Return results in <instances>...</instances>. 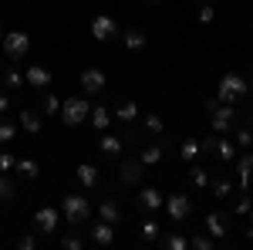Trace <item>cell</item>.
<instances>
[{"label": "cell", "mask_w": 253, "mask_h": 250, "mask_svg": "<svg viewBox=\"0 0 253 250\" xmlns=\"http://www.w3.org/2000/svg\"><path fill=\"white\" fill-rule=\"evenodd\" d=\"M250 92V81L243 75H236V71H226V75L219 78V85H216V101H223V105H240L243 98Z\"/></svg>", "instance_id": "6da1fadb"}, {"label": "cell", "mask_w": 253, "mask_h": 250, "mask_svg": "<svg viewBox=\"0 0 253 250\" xmlns=\"http://www.w3.org/2000/svg\"><path fill=\"white\" fill-rule=\"evenodd\" d=\"M61 213H64V220L71 223V227H88V220H91V203L81 196V193H71V196H64L61 200Z\"/></svg>", "instance_id": "7a4b0ae2"}, {"label": "cell", "mask_w": 253, "mask_h": 250, "mask_svg": "<svg viewBox=\"0 0 253 250\" xmlns=\"http://www.w3.org/2000/svg\"><path fill=\"white\" fill-rule=\"evenodd\" d=\"M61 115H64V125L78 129L81 122L91 115V105H88V98H84V95H71L68 101H61Z\"/></svg>", "instance_id": "3957f363"}, {"label": "cell", "mask_w": 253, "mask_h": 250, "mask_svg": "<svg viewBox=\"0 0 253 250\" xmlns=\"http://www.w3.org/2000/svg\"><path fill=\"white\" fill-rule=\"evenodd\" d=\"M0 48H3V54H7L10 61H20L24 54H27V48H31V38H27L24 31H10V34H3Z\"/></svg>", "instance_id": "277c9868"}, {"label": "cell", "mask_w": 253, "mask_h": 250, "mask_svg": "<svg viewBox=\"0 0 253 250\" xmlns=\"http://www.w3.org/2000/svg\"><path fill=\"white\" fill-rule=\"evenodd\" d=\"M210 115H213L210 118V122H213V132H219V135L236 129V118H240L236 115V105H223V101H216V108L210 112Z\"/></svg>", "instance_id": "5b68a950"}, {"label": "cell", "mask_w": 253, "mask_h": 250, "mask_svg": "<svg viewBox=\"0 0 253 250\" xmlns=\"http://www.w3.org/2000/svg\"><path fill=\"white\" fill-rule=\"evenodd\" d=\"M142 176H145V162L142 159H135V155L122 159V166H118V183L122 186H138Z\"/></svg>", "instance_id": "8992f818"}, {"label": "cell", "mask_w": 253, "mask_h": 250, "mask_svg": "<svg viewBox=\"0 0 253 250\" xmlns=\"http://www.w3.org/2000/svg\"><path fill=\"white\" fill-rule=\"evenodd\" d=\"M105 88H108V78H105L101 68L91 64V68H84V71H81V95H101Z\"/></svg>", "instance_id": "52a82bcc"}, {"label": "cell", "mask_w": 253, "mask_h": 250, "mask_svg": "<svg viewBox=\"0 0 253 250\" xmlns=\"http://www.w3.org/2000/svg\"><path fill=\"white\" fill-rule=\"evenodd\" d=\"M162 206H166V213L172 216L175 223H182V220H189V216H193V200H189L186 193H172Z\"/></svg>", "instance_id": "ba28073f"}, {"label": "cell", "mask_w": 253, "mask_h": 250, "mask_svg": "<svg viewBox=\"0 0 253 250\" xmlns=\"http://www.w3.org/2000/svg\"><path fill=\"white\" fill-rule=\"evenodd\" d=\"M162 193L159 190H152V186H145V190H138L135 193V210H142V213H156V210H162Z\"/></svg>", "instance_id": "9c48e42d"}, {"label": "cell", "mask_w": 253, "mask_h": 250, "mask_svg": "<svg viewBox=\"0 0 253 250\" xmlns=\"http://www.w3.org/2000/svg\"><path fill=\"white\" fill-rule=\"evenodd\" d=\"M169 139H166V132H162V139L159 142H149V146H142V152H138V159L145 162V166H156V162H162V155L169 152Z\"/></svg>", "instance_id": "30bf717a"}, {"label": "cell", "mask_w": 253, "mask_h": 250, "mask_svg": "<svg viewBox=\"0 0 253 250\" xmlns=\"http://www.w3.org/2000/svg\"><path fill=\"white\" fill-rule=\"evenodd\" d=\"M91 38L95 41H112V38H118V24L108 14H98L95 20H91Z\"/></svg>", "instance_id": "8fae6325"}, {"label": "cell", "mask_w": 253, "mask_h": 250, "mask_svg": "<svg viewBox=\"0 0 253 250\" xmlns=\"http://www.w3.org/2000/svg\"><path fill=\"white\" fill-rule=\"evenodd\" d=\"M61 223V213L54 210V206H41L38 213H34V227H38L41 233H54Z\"/></svg>", "instance_id": "7c38bea8"}, {"label": "cell", "mask_w": 253, "mask_h": 250, "mask_svg": "<svg viewBox=\"0 0 253 250\" xmlns=\"http://www.w3.org/2000/svg\"><path fill=\"white\" fill-rule=\"evenodd\" d=\"M88 233H91V240H95L98 247H108L112 240H115V230H112V223L108 220H88Z\"/></svg>", "instance_id": "4fadbf2b"}, {"label": "cell", "mask_w": 253, "mask_h": 250, "mask_svg": "<svg viewBox=\"0 0 253 250\" xmlns=\"http://www.w3.org/2000/svg\"><path fill=\"white\" fill-rule=\"evenodd\" d=\"M226 223H230V216H226V213H219V210L210 213V216H206V233H210L213 240H223V237H226V230H230Z\"/></svg>", "instance_id": "5bb4252c"}, {"label": "cell", "mask_w": 253, "mask_h": 250, "mask_svg": "<svg viewBox=\"0 0 253 250\" xmlns=\"http://www.w3.org/2000/svg\"><path fill=\"white\" fill-rule=\"evenodd\" d=\"M236 179H240V190L243 193L253 186V152H243V159L236 162Z\"/></svg>", "instance_id": "9a60e30c"}, {"label": "cell", "mask_w": 253, "mask_h": 250, "mask_svg": "<svg viewBox=\"0 0 253 250\" xmlns=\"http://www.w3.org/2000/svg\"><path fill=\"white\" fill-rule=\"evenodd\" d=\"M24 81H27V85H34V88H47V85H51V71H47L44 64H27Z\"/></svg>", "instance_id": "2e32d148"}, {"label": "cell", "mask_w": 253, "mask_h": 250, "mask_svg": "<svg viewBox=\"0 0 253 250\" xmlns=\"http://www.w3.org/2000/svg\"><path fill=\"white\" fill-rule=\"evenodd\" d=\"M75 176H78V183L84 190H95L98 183H101V173H98V166H91V162H81Z\"/></svg>", "instance_id": "e0dca14e"}, {"label": "cell", "mask_w": 253, "mask_h": 250, "mask_svg": "<svg viewBox=\"0 0 253 250\" xmlns=\"http://www.w3.org/2000/svg\"><path fill=\"white\" fill-rule=\"evenodd\" d=\"M122 149H125V142L118 135H101V142H98V152L105 155V159H118Z\"/></svg>", "instance_id": "ac0fdd59"}, {"label": "cell", "mask_w": 253, "mask_h": 250, "mask_svg": "<svg viewBox=\"0 0 253 250\" xmlns=\"http://www.w3.org/2000/svg\"><path fill=\"white\" fill-rule=\"evenodd\" d=\"M20 129L31 135H38L41 129H44V118H41V112H34V108H24L20 112Z\"/></svg>", "instance_id": "d6986e66"}, {"label": "cell", "mask_w": 253, "mask_h": 250, "mask_svg": "<svg viewBox=\"0 0 253 250\" xmlns=\"http://www.w3.org/2000/svg\"><path fill=\"white\" fill-rule=\"evenodd\" d=\"M156 244L162 250H189V237H182V233H159Z\"/></svg>", "instance_id": "ffe728a7"}, {"label": "cell", "mask_w": 253, "mask_h": 250, "mask_svg": "<svg viewBox=\"0 0 253 250\" xmlns=\"http://www.w3.org/2000/svg\"><path fill=\"white\" fill-rule=\"evenodd\" d=\"M98 216H101V220H108V223L115 227L118 220H122V210H118V203L112 200V196H105V200L98 203Z\"/></svg>", "instance_id": "44dd1931"}, {"label": "cell", "mask_w": 253, "mask_h": 250, "mask_svg": "<svg viewBox=\"0 0 253 250\" xmlns=\"http://www.w3.org/2000/svg\"><path fill=\"white\" fill-rule=\"evenodd\" d=\"M213 155H219L223 162H233V159H236V146L230 142V139H223V135H219V139H216V146H213Z\"/></svg>", "instance_id": "7402d4cb"}, {"label": "cell", "mask_w": 253, "mask_h": 250, "mask_svg": "<svg viewBox=\"0 0 253 250\" xmlns=\"http://www.w3.org/2000/svg\"><path fill=\"white\" fill-rule=\"evenodd\" d=\"M88 118H91V125H95L98 132H108V122H112V115H108V108H101V105H95Z\"/></svg>", "instance_id": "603a6c76"}, {"label": "cell", "mask_w": 253, "mask_h": 250, "mask_svg": "<svg viewBox=\"0 0 253 250\" xmlns=\"http://www.w3.org/2000/svg\"><path fill=\"white\" fill-rule=\"evenodd\" d=\"M20 176H27V179H38L41 176V166H38V159H17V166H14Z\"/></svg>", "instance_id": "cb8c5ba5"}, {"label": "cell", "mask_w": 253, "mask_h": 250, "mask_svg": "<svg viewBox=\"0 0 253 250\" xmlns=\"http://www.w3.org/2000/svg\"><path fill=\"white\" fill-rule=\"evenodd\" d=\"M210 190L216 193V200H226L230 190H233V183H230L226 176H216V179H210Z\"/></svg>", "instance_id": "d4e9b609"}, {"label": "cell", "mask_w": 253, "mask_h": 250, "mask_svg": "<svg viewBox=\"0 0 253 250\" xmlns=\"http://www.w3.org/2000/svg\"><path fill=\"white\" fill-rule=\"evenodd\" d=\"M203 152V146H199V139H186V142H179V155L189 162V159H196V155Z\"/></svg>", "instance_id": "484cf974"}, {"label": "cell", "mask_w": 253, "mask_h": 250, "mask_svg": "<svg viewBox=\"0 0 253 250\" xmlns=\"http://www.w3.org/2000/svg\"><path fill=\"white\" fill-rule=\"evenodd\" d=\"M115 118H118V122H135V118H138V105H135V101H122L118 112H115Z\"/></svg>", "instance_id": "4316f807"}, {"label": "cell", "mask_w": 253, "mask_h": 250, "mask_svg": "<svg viewBox=\"0 0 253 250\" xmlns=\"http://www.w3.org/2000/svg\"><path fill=\"white\" fill-rule=\"evenodd\" d=\"M122 41H125L128 51H142V48H145V34H142V31H125Z\"/></svg>", "instance_id": "83f0119b"}, {"label": "cell", "mask_w": 253, "mask_h": 250, "mask_svg": "<svg viewBox=\"0 0 253 250\" xmlns=\"http://www.w3.org/2000/svg\"><path fill=\"white\" fill-rule=\"evenodd\" d=\"M61 247H64V250H84V237L78 233V227H75L71 233H64V237H61Z\"/></svg>", "instance_id": "f1b7e54d"}, {"label": "cell", "mask_w": 253, "mask_h": 250, "mask_svg": "<svg viewBox=\"0 0 253 250\" xmlns=\"http://www.w3.org/2000/svg\"><path fill=\"white\" fill-rule=\"evenodd\" d=\"M189 247L193 250H213L216 240L210 237V233H193V237H189Z\"/></svg>", "instance_id": "f546056e"}, {"label": "cell", "mask_w": 253, "mask_h": 250, "mask_svg": "<svg viewBox=\"0 0 253 250\" xmlns=\"http://www.w3.org/2000/svg\"><path fill=\"white\" fill-rule=\"evenodd\" d=\"M14 196H17V190H14V179L0 173V203H10Z\"/></svg>", "instance_id": "4dcf8cb0"}, {"label": "cell", "mask_w": 253, "mask_h": 250, "mask_svg": "<svg viewBox=\"0 0 253 250\" xmlns=\"http://www.w3.org/2000/svg\"><path fill=\"white\" fill-rule=\"evenodd\" d=\"M3 85H7V88H20V85H24V75H20L17 64H10V68L3 71Z\"/></svg>", "instance_id": "1f68e13d"}, {"label": "cell", "mask_w": 253, "mask_h": 250, "mask_svg": "<svg viewBox=\"0 0 253 250\" xmlns=\"http://www.w3.org/2000/svg\"><path fill=\"white\" fill-rule=\"evenodd\" d=\"M138 233H142L145 240H159V233H162V227H159L156 220H142V223H138Z\"/></svg>", "instance_id": "d6a6232c"}, {"label": "cell", "mask_w": 253, "mask_h": 250, "mask_svg": "<svg viewBox=\"0 0 253 250\" xmlns=\"http://www.w3.org/2000/svg\"><path fill=\"white\" fill-rule=\"evenodd\" d=\"M189 179H193V186H196V190H206V186H210V173H206L203 166H196L193 173H189Z\"/></svg>", "instance_id": "836d02e7"}, {"label": "cell", "mask_w": 253, "mask_h": 250, "mask_svg": "<svg viewBox=\"0 0 253 250\" xmlns=\"http://www.w3.org/2000/svg\"><path fill=\"white\" fill-rule=\"evenodd\" d=\"M236 146H243V152L253 146V129H247V125H240L236 129Z\"/></svg>", "instance_id": "e575fe53"}, {"label": "cell", "mask_w": 253, "mask_h": 250, "mask_svg": "<svg viewBox=\"0 0 253 250\" xmlns=\"http://www.w3.org/2000/svg\"><path fill=\"white\" fill-rule=\"evenodd\" d=\"M145 129L152 135H162L166 132V122H162V115H145Z\"/></svg>", "instance_id": "d590c367"}, {"label": "cell", "mask_w": 253, "mask_h": 250, "mask_svg": "<svg viewBox=\"0 0 253 250\" xmlns=\"http://www.w3.org/2000/svg\"><path fill=\"white\" fill-rule=\"evenodd\" d=\"M14 135H17V125L7 122V118H0V142H10Z\"/></svg>", "instance_id": "8d00e7d4"}, {"label": "cell", "mask_w": 253, "mask_h": 250, "mask_svg": "<svg viewBox=\"0 0 253 250\" xmlns=\"http://www.w3.org/2000/svg\"><path fill=\"white\" fill-rule=\"evenodd\" d=\"M253 210V200L250 196H247V193H243V200H236V206H233V213L236 216H247V213Z\"/></svg>", "instance_id": "74e56055"}, {"label": "cell", "mask_w": 253, "mask_h": 250, "mask_svg": "<svg viewBox=\"0 0 253 250\" xmlns=\"http://www.w3.org/2000/svg\"><path fill=\"white\" fill-rule=\"evenodd\" d=\"M54 112H61V101L58 95H47L44 98V115H54Z\"/></svg>", "instance_id": "f35d334b"}, {"label": "cell", "mask_w": 253, "mask_h": 250, "mask_svg": "<svg viewBox=\"0 0 253 250\" xmlns=\"http://www.w3.org/2000/svg\"><path fill=\"white\" fill-rule=\"evenodd\" d=\"M14 166H17V159H14V155H10V152H0V173H10Z\"/></svg>", "instance_id": "ab89813d"}, {"label": "cell", "mask_w": 253, "mask_h": 250, "mask_svg": "<svg viewBox=\"0 0 253 250\" xmlns=\"http://www.w3.org/2000/svg\"><path fill=\"white\" fill-rule=\"evenodd\" d=\"M17 247H20V250H38V240H34L31 233H24V237L17 240Z\"/></svg>", "instance_id": "60d3db41"}, {"label": "cell", "mask_w": 253, "mask_h": 250, "mask_svg": "<svg viewBox=\"0 0 253 250\" xmlns=\"http://www.w3.org/2000/svg\"><path fill=\"white\" fill-rule=\"evenodd\" d=\"M213 17H216V10L210 7V3H203V7H199V20H203V24H210Z\"/></svg>", "instance_id": "b9f144b4"}, {"label": "cell", "mask_w": 253, "mask_h": 250, "mask_svg": "<svg viewBox=\"0 0 253 250\" xmlns=\"http://www.w3.org/2000/svg\"><path fill=\"white\" fill-rule=\"evenodd\" d=\"M7 105H10V98H7V92H3V88H0V115L7 112Z\"/></svg>", "instance_id": "7bdbcfd3"}, {"label": "cell", "mask_w": 253, "mask_h": 250, "mask_svg": "<svg viewBox=\"0 0 253 250\" xmlns=\"http://www.w3.org/2000/svg\"><path fill=\"white\" fill-rule=\"evenodd\" d=\"M247 129H253V115H247Z\"/></svg>", "instance_id": "ee69618b"}, {"label": "cell", "mask_w": 253, "mask_h": 250, "mask_svg": "<svg viewBox=\"0 0 253 250\" xmlns=\"http://www.w3.org/2000/svg\"><path fill=\"white\" fill-rule=\"evenodd\" d=\"M247 216H250V227H253V210H250V213H247Z\"/></svg>", "instance_id": "f6af8a7d"}, {"label": "cell", "mask_w": 253, "mask_h": 250, "mask_svg": "<svg viewBox=\"0 0 253 250\" xmlns=\"http://www.w3.org/2000/svg\"><path fill=\"white\" fill-rule=\"evenodd\" d=\"M0 41H3V27H0Z\"/></svg>", "instance_id": "bcb514c9"}, {"label": "cell", "mask_w": 253, "mask_h": 250, "mask_svg": "<svg viewBox=\"0 0 253 250\" xmlns=\"http://www.w3.org/2000/svg\"><path fill=\"white\" fill-rule=\"evenodd\" d=\"M142 3H152V0H142Z\"/></svg>", "instance_id": "7dc6e473"}]
</instances>
